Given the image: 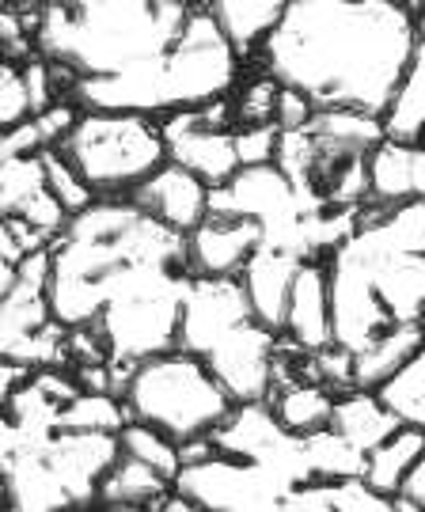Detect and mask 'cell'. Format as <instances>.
<instances>
[{"label": "cell", "mask_w": 425, "mask_h": 512, "mask_svg": "<svg viewBox=\"0 0 425 512\" xmlns=\"http://www.w3.org/2000/svg\"><path fill=\"white\" fill-rule=\"evenodd\" d=\"M190 281L186 236L130 198L88 205L50 243L54 319L65 330L99 327L118 372L179 346Z\"/></svg>", "instance_id": "6da1fadb"}, {"label": "cell", "mask_w": 425, "mask_h": 512, "mask_svg": "<svg viewBox=\"0 0 425 512\" xmlns=\"http://www.w3.org/2000/svg\"><path fill=\"white\" fill-rule=\"evenodd\" d=\"M418 16L391 0H289L255 57L259 73L315 110L384 118L418 50Z\"/></svg>", "instance_id": "7a4b0ae2"}, {"label": "cell", "mask_w": 425, "mask_h": 512, "mask_svg": "<svg viewBox=\"0 0 425 512\" xmlns=\"http://www.w3.org/2000/svg\"><path fill=\"white\" fill-rule=\"evenodd\" d=\"M194 16L186 0H73L42 4L35 50L54 65L61 92L133 73L175 46Z\"/></svg>", "instance_id": "3957f363"}, {"label": "cell", "mask_w": 425, "mask_h": 512, "mask_svg": "<svg viewBox=\"0 0 425 512\" xmlns=\"http://www.w3.org/2000/svg\"><path fill=\"white\" fill-rule=\"evenodd\" d=\"M240 57L224 42L221 27L209 16V4H194V16L175 46L160 57L145 61L141 69L111 80L73 84L65 99L76 110H114V114H145L167 118L179 110L209 107L217 99H232L240 84Z\"/></svg>", "instance_id": "277c9868"}, {"label": "cell", "mask_w": 425, "mask_h": 512, "mask_svg": "<svg viewBox=\"0 0 425 512\" xmlns=\"http://www.w3.org/2000/svg\"><path fill=\"white\" fill-rule=\"evenodd\" d=\"M61 160L95 194V202L130 198L167 164L164 129L145 114L80 110L69 137L57 145Z\"/></svg>", "instance_id": "5b68a950"}, {"label": "cell", "mask_w": 425, "mask_h": 512, "mask_svg": "<svg viewBox=\"0 0 425 512\" xmlns=\"http://www.w3.org/2000/svg\"><path fill=\"white\" fill-rule=\"evenodd\" d=\"M122 406L130 421H141L148 429L164 433L167 440L186 444V440L213 437L236 403L224 395V387L198 357L171 349L133 368L122 391Z\"/></svg>", "instance_id": "8992f818"}, {"label": "cell", "mask_w": 425, "mask_h": 512, "mask_svg": "<svg viewBox=\"0 0 425 512\" xmlns=\"http://www.w3.org/2000/svg\"><path fill=\"white\" fill-rule=\"evenodd\" d=\"M69 357V330L50 304V247L19 262V281L0 304V361L46 372Z\"/></svg>", "instance_id": "52a82bcc"}, {"label": "cell", "mask_w": 425, "mask_h": 512, "mask_svg": "<svg viewBox=\"0 0 425 512\" xmlns=\"http://www.w3.org/2000/svg\"><path fill=\"white\" fill-rule=\"evenodd\" d=\"M167 145V164L198 175L209 190L232 183L240 175V152H236V110L232 99H217L209 107L179 110L160 118Z\"/></svg>", "instance_id": "ba28073f"}, {"label": "cell", "mask_w": 425, "mask_h": 512, "mask_svg": "<svg viewBox=\"0 0 425 512\" xmlns=\"http://www.w3.org/2000/svg\"><path fill=\"white\" fill-rule=\"evenodd\" d=\"M175 494L202 505L205 512H285L289 497H293L266 471L228 456H213L198 467H183L175 478Z\"/></svg>", "instance_id": "9c48e42d"}, {"label": "cell", "mask_w": 425, "mask_h": 512, "mask_svg": "<svg viewBox=\"0 0 425 512\" xmlns=\"http://www.w3.org/2000/svg\"><path fill=\"white\" fill-rule=\"evenodd\" d=\"M342 247L365 266L391 323H422L425 327V255L395 251L372 224H361V220H357V232Z\"/></svg>", "instance_id": "30bf717a"}, {"label": "cell", "mask_w": 425, "mask_h": 512, "mask_svg": "<svg viewBox=\"0 0 425 512\" xmlns=\"http://www.w3.org/2000/svg\"><path fill=\"white\" fill-rule=\"evenodd\" d=\"M278 357H281V334L262 327L251 319L240 327L228 342L213 349L202 365L213 372V380L224 387V395L236 406L270 403L274 384H278Z\"/></svg>", "instance_id": "8fae6325"}, {"label": "cell", "mask_w": 425, "mask_h": 512, "mask_svg": "<svg viewBox=\"0 0 425 512\" xmlns=\"http://www.w3.org/2000/svg\"><path fill=\"white\" fill-rule=\"evenodd\" d=\"M251 319H255V311H251V300L243 293L240 277H194L183 300L179 346L175 349L205 361L213 349L228 342Z\"/></svg>", "instance_id": "7c38bea8"}, {"label": "cell", "mask_w": 425, "mask_h": 512, "mask_svg": "<svg viewBox=\"0 0 425 512\" xmlns=\"http://www.w3.org/2000/svg\"><path fill=\"white\" fill-rule=\"evenodd\" d=\"M327 289H331L334 346L357 353V349L369 346L372 338H380L384 330L395 327L388 319V311H384V304H380L376 289H372L365 266L346 247H338L327 258Z\"/></svg>", "instance_id": "4fadbf2b"}, {"label": "cell", "mask_w": 425, "mask_h": 512, "mask_svg": "<svg viewBox=\"0 0 425 512\" xmlns=\"http://www.w3.org/2000/svg\"><path fill=\"white\" fill-rule=\"evenodd\" d=\"M262 251V228L243 217H209L186 236L190 277H240Z\"/></svg>", "instance_id": "5bb4252c"}, {"label": "cell", "mask_w": 425, "mask_h": 512, "mask_svg": "<svg viewBox=\"0 0 425 512\" xmlns=\"http://www.w3.org/2000/svg\"><path fill=\"white\" fill-rule=\"evenodd\" d=\"M209 198H213V190L179 164H164L145 186H137L130 194V202L141 213L160 220L164 228L179 232V236H190L209 217Z\"/></svg>", "instance_id": "9a60e30c"}, {"label": "cell", "mask_w": 425, "mask_h": 512, "mask_svg": "<svg viewBox=\"0 0 425 512\" xmlns=\"http://www.w3.org/2000/svg\"><path fill=\"white\" fill-rule=\"evenodd\" d=\"M281 338L300 353H319L334 342L331 334V289H327V262H304L293 281L289 311Z\"/></svg>", "instance_id": "2e32d148"}, {"label": "cell", "mask_w": 425, "mask_h": 512, "mask_svg": "<svg viewBox=\"0 0 425 512\" xmlns=\"http://www.w3.org/2000/svg\"><path fill=\"white\" fill-rule=\"evenodd\" d=\"M425 202V145L380 141L369 156V202L372 209H399Z\"/></svg>", "instance_id": "e0dca14e"}, {"label": "cell", "mask_w": 425, "mask_h": 512, "mask_svg": "<svg viewBox=\"0 0 425 512\" xmlns=\"http://www.w3.org/2000/svg\"><path fill=\"white\" fill-rule=\"evenodd\" d=\"M300 266H304L300 258L262 247L240 274L243 293L251 300L255 319H259L262 327L274 330V334H281V327H285V311H289V296H293V281L300 274Z\"/></svg>", "instance_id": "ac0fdd59"}, {"label": "cell", "mask_w": 425, "mask_h": 512, "mask_svg": "<svg viewBox=\"0 0 425 512\" xmlns=\"http://www.w3.org/2000/svg\"><path fill=\"white\" fill-rule=\"evenodd\" d=\"M209 16L221 27L224 42L236 50L240 61H255L266 38L278 31L285 0H217L209 4Z\"/></svg>", "instance_id": "d6986e66"}, {"label": "cell", "mask_w": 425, "mask_h": 512, "mask_svg": "<svg viewBox=\"0 0 425 512\" xmlns=\"http://www.w3.org/2000/svg\"><path fill=\"white\" fill-rule=\"evenodd\" d=\"M422 338V323H395L380 338H372L365 349H357L353 353V391H372L376 395L384 384H391L410 365V357L418 353Z\"/></svg>", "instance_id": "ffe728a7"}, {"label": "cell", "mask_w": 425, "mask_h": 512, "mask_svg": "<svg viewBox=\"0 0 425 512\" xmlns=\"http://www.w3.org/2000/svg\"><path fill=\"white\" fill-rule=\"evenodd\" d=\"M171 494H175V486L167 478L148 471L145 463H137V459L118 456L114 467L99 482L95 501L103 505V512H156Z\"/></svg>", "instance_id": "44dd1931"}, {"label": "cell", "mask_w": 425, "mask_h": 512, "mask_svg": "<svg viewBox=\"0 0 425 512\" xmlns=\"http://www.w3.org/2000/svg\"><path fill=\"white\" fill-rule=\"evenodd\" d=\"M395 429H399L395 414L372 391H346V395L334 399L331 433H338L346 444H353L361 456H369L372 448H380Z\"/></svg>", "instance_id": "7402d4cb"}, {"label": "cell", "mask_w": 425, "mask_h": 512, "mask_svg": "<svg viewBox=\"0 0 425 512\" xmlns=\"http://www.w3.org/2000/svg\"><path fill=\"white\" fill-rule=\"evenodd\" d=\"M334 399H338V395H334L331 387L293 376V380H285V384L274 387L270 410H274V418L281 421L285 433H293V437H312L319 429H331Z\"/></svg>", "instance_id": "603a6c76"}, {"label": "cell", "mask_w": 425, "mask_h": 512, "mask_svg": "<svg viewBox=\"0 0 425 512\" xmlns=\"http://www.w3.org/2000/svg\"><path fill=\"white\" fill-rule=\"evenodd\" d=\"M384 137L403 145H425V38L410 57L407 73L384 110Z\"/></svg>", "instance_id": "cb8c5ba5"}, {"label": "cell", "mask_w": 425, "mask_h": 512, "mask_svg": "<svg viewBox=\"0 0 425 512\" xmlns=\"http://www.w3.org/2000/svg\"><path fill=\"white\" fill-rule=\"evenodd\" d=\"M425 456V433L422 429H407L399 425L380 448H372L365 456V482L372 490L388 497H399L407 486L410 471L418 467V459Z\"/></svg>", "instance_id": "d4e9b609"}, {"label": "cell", "mask_w": 425, "mask_h": 512, "mask_svg": "<svg viewBox=\"0 0 425 512\" xmlns=\"http://www.w3.org/2000/svg\"><path fill=\"white\" fill-rule=\"evenodd\" d=\"M304 452H308L315 482H323V486L365 478V456L331 429H319L312 437H304Z\"/></svg>", "instance_id": "484cf974"}, {"label": "cell", "mask_w": 425, "mask_h": 512, "mask_svg": "<svg viewBox=\"0 0 425 512\" xmlns=\"http://www.w3.org/2000/svg\"><path fill=\"white\" fill-rule=\"evenodd\" d=\"M380 403L388 406L395 421L399 425H407V429H422L425 433V338L418 353L410 357V365L391 380L384 384L380 391Z\"/></svg>", "instance_id": "4316f807"}, {"label": "cell", "mask_w": 425, "mask_h": 512, "mask_svg": "<svg viewBox=\"0 0 425 512\" xmlns=\"http://www.w3.org/2000/svg\"><path fill=\"white\" fill-rule=\"evenodd\" d=\"M126 406L114 395H95V391H80L73 403L57 414V429L65 433H111L118 437L126 429Z\"/></svg>", "instance_id": "83f0119b"}, {"label": "cell", "mask_w": 425, "mask_h": 512, "mask_svg": "<svg viewBox=\"0 0 425 512\" xmlns=\"http://www.w3.org/2000/svg\"><path fill=\"white\" fill-rule=\"evenodd\" d=\"M118 448H122V456L145 463L148 471H156L160 478H167L171 486H175V478L183 471V463H179V444L167 440L164 433L141 425V421H126V429L118 433Z\"/></svg>", "instance_id": "f1b7e54d"}, {"label": "cell", "mask_w": 425, "mask_h": 512, "mask_svg": "<svg viewBox=\"0 0 425 512\" xmlns=\"http://www.w3.org/2000/svg\"><path fill=\"white\" fill-rule=\"evenodd\" d=\"M281 88L274 76L255 73L247 84H243L236 99H232V110H236V129L247 126H278V103H281Z\"/></svg>", "instance_id": "f546056e"}, {"label": "cell", "mask_w": 425, "mask_h": 512, "mask_svg": "<svg viewBox=\"0 0 425 512\" xmlns=\"http://www.w3.org/2000/svg\"><path fill=\"white\" fill-rule=\"evenodd\" d=\"M42 4H0V61L23 65L38 54L35 50V27Z\"/></svg>", "instance_id": "4dcf8cb0"}, {"label": "cell", "mask_w": 425, "mask_h": 512, "mask_svg": "<svg viewBox=\"0 0 425 512\" xmlns=\"http://www.w3.org/2000/svg\"><path fill=\"white\" fill-rule=\"evenodd\" d=\"M38 156H42V171H46V190L54 194L57 205H61L69 217H76V213H84L88 205H95V194L76 179V171L61 160L57 148H46V152H38Z\"/></svg>", "instance_id": "1f68e13d"}, {"label": "cell", "mask_w": 425, "mask_h": 512, "mask_svg": "<svg viewBox=\"0 0 425 512\" xmlns=\"http://www.w3.org/2000/svg\"><path fill=\"white\" fill-rule=\"evenodd\" d=\"M31 118H35V107H31V95H27L23 65L0 61V137L27 126Z\"/></svg>", "instance_id": "d6a6232c"}, {"label": "cell", "mask_w": 425, "mask_h": 512, "mask_svg": "<svg viewBox=\"0 0 425 512\" xmlns=\"http://www.w3.org/2000/svg\"><path fill=\"white\" fill-rule=\"evenodd\" d=\"M334 512H403L399 497H388L372 490L365 478H350V482H334L331 486Z\"/></svg>", "instance_id": "836d02e7"}, {"label": "cell", "mask_w": 425, "mask_h": 512, "mask_svg": "<svg viewBox=\"0 0 425 512\" xmlns=\"http://www.w3.org/2000/svg\"><path fill=\"white\" fill-rule=\"evenodd\" d=\"M236 152H240V167H270V164H278L281 129L278 126L236 129Z\"/></svg>", "instance_id": "e575fe53"}, {"label": "cell", "mask_w": 425, "mask_h": 512, "mask_svg": "<svg viewBox=\"0 0 425 512\" xmlns=\"http://www.w3.org/2000/svg\"><path fill=\"white\" fill-rule=\"evenodd\" d=\"M50 243L38 236V232H31L23 220H0V258L4 262H12V266H19L23 258H31L35 251H46Z\"/></svg>", "instance_id": "d590c367"}, {"label": "cell", "mask_w": 425, "mask_h": 512, "mask_svg": "<svg viewBox=\"0 0 425 512\" xmlns=\"http://www.w3.org/2000/svg\"><path fill=\"white\" fill-rule=\"evenodd\" d=\"M285 512H334V501H331V486H323V482H312V486H300L293 497H289V505Z\"/></svg>", "instance_id": "8d00e7d4"}, {"label": "cell", "mask_w": 425, "mask_h": 512, "mask_svg": "<svg viewBox=\"0 0 425 512\" xmlns=\"http://www.w3.org/2000/svg\"><path fill=\"white\" fill-rule=\"evenodd\" d=\"M35 372H27V368H19V365H8V361H0V414L12 406V399H16V391L27 380H31Z\"/></svg>", "instance_id": "74e56055"}, {"label": "cell", "mask_w": 425, "mask_h": 512, "mask_svg": "<svg viewBox=\"0 0 425 512\" xmlns=\"http://www.w3.org/2000/svg\"><path fill=\"white\" fill-rule=\"evenodd\" d=\"M403 505H414V509H425V456L418 459V467L410 471L407 486H403V494H399Z\"/></svg>", "instance_id": "f35d334b"}, {"label": "cell", "mask_w": 425, "mask_h": 512, "mask_svg": "<svg viewBox=\"0 0 425 512\" xmlns=\"http://www.w3.org/2000/svg\"><path fill=\"white\" fill-rule=\"evenodd\" d=\"M16 281H19V266H12V262H4V258H0V304H4L8 293L16 289Z\"/></svg>", "instance_id": "ab89813d"}, {"label": "cell", "mask_w": 425, "mask_h": 512, "mask_svg": "<svg viewBox=\"0 0 425 512\" xmlns=\"http://www.w3.org/2000/svg\"><path fill=\"white\" fill-rule=\"evenodd\" d=\"M156 512H205V509H202V505H194V501H186V497L171 494Z\"/></svg>", "instance_id": "60d3db41"}, {"label": "cell", "mask_w": 425, "mask_h": 512, "mask_svg": "<svg viewBox=\"0 0 425 512\" xmlns=\"http://www.w3.org/2000/svg\"><path fill=\"white\" fill-rule=\"evenodd\" d=\"M0 512H16V509H12V501H8V494H4V490H0Z\"/></svg>", "instance_id": "b9f144b4"}, {"label": "cell", "mask_w": 425, "mask_h": 512, "mask_svg": "<svg viewBox=\"0 0 425 512\" xmlns=\"http://www.w3.org/2000/svg\"><path fill=\"white\" fill-rule=\"evenodd\" d=\"M403 512H425V509H414V505H403Z\"/></svg>", "instance_id": "7bdbcfd3"}, {"label": "cell", "mask_w": 425, "mask_h": 512, "mask_svg": "<svg viewBox=\"0 0 425 512\" xmlns=\"http://www.w3.org/2000/svg\"><path fill=\"white\" fill-rule=\"evenodd\" d=\"M73 512H95V509H73Z\"/></svg>", "instance_id": "ee69618b"}, {"label": "cell", "mask_w": 425, "mask_h": 512, "mask_svg": "<svg viewBox=\"0 0 425 512\" xmlns=\"http://www.w3.org/2000/svg\"><path fill=\"white\" fill-rule=\"evenodd\" d=\"M111 512H118V509H111Z\"/></svg>", "instance_id": "f6af8a7d"}]
</instances>
